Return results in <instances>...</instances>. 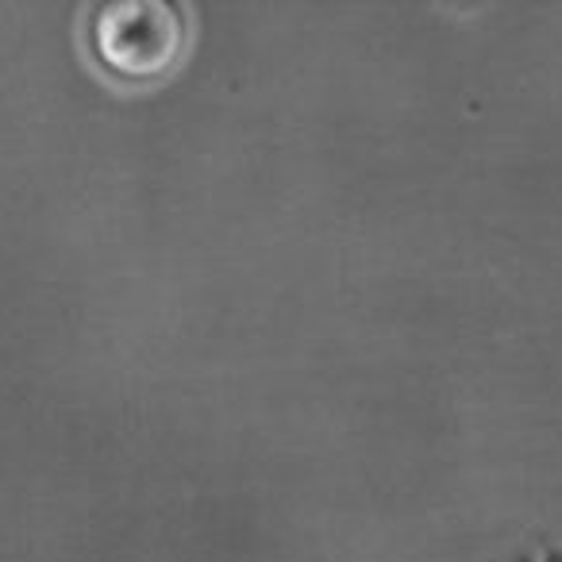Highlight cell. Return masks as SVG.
Wrapping results in <instances>:
<instances>
[{
    "mask_svg": "<svg viewBox=\"0 0 562 562\" xmlns=\"http://www.w3.org/2000/svg\"><path fill=\"white\" fill-rule=\"evenodd\" d=\"M97 47L124 74H158L181 47V12L158 0L109 4L97 20Z\"/></svg>",
    "mask_w": 562,
    "mask_h": 562,
    "instance_id": "cell-1",
    "label": "cell"
},
{
    "mask_svg": "<svg viewBox=\"0 0 562 562\" xmlns=\"http://www.w3.org/2000/svg\"><path fill=\"white\" fill-rule=\"evenodd\" d=\"M520 562H562V551H536V554H524Z\"/></svg>",
    "mask_w": 562,
    "mask_h": 562,
    "instance_id": "cell-2",
    "label": "cell"
}]
</instances>
